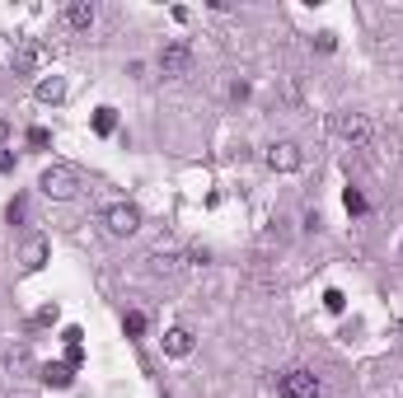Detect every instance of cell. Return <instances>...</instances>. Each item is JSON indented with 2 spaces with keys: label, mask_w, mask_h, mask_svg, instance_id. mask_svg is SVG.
Segmentation results:
<instances>
[{
  "label": "cell",
  "mask_w": 403,
  "mask_h": 398,
  "mask_svg": "<svg viewBox=\"0 0 403 398\" xmlns=\"http://www.w3.org/2000/svg\"><path fill=\"white\" fill-rule=\"evenodd\" d=\"M80 169L76 164H66V159H52V164L43 169V178H38V187H43V197H52V201H71L80 192Z\"/></svg>",
  "instance_id": "obj_1"
},
{
  "label": "cell",
  "mask_w": 403,
  "mask_h": 398,
  "mask_svg": "<svg viewBox=\"0 0 403 398\" xmlns=\"http://www.w3.org/2000/svg\"><path fill=\"white\" fill-rule=\"evenodd\" d=\"M104 225H108V234L127 239V234H136V230H141V211L132 206V201H113L108 211H104Z\"/></svg>",
  "instance_id": "obj_2"
},
{
  "label": "cell",
  "mask_w": 403,
  "mask_h": 398,
  "mask_svg": "<svg viewBox=\"0 0 403 398\" xmlns=\"http://www.w3.org/2000/svg\"><path fill=\"white\" fill-rule=\"evenodd\" d=\"M277 394L281 398H319V380H314L310 370H286L277 380Z\"/></svg>",
  "instance_id": "obj_3"
},
{
  "label": "cell",
  "mask_w": 403,
  "mask_h": 398,
  "mask_svg": "<svg viewBox=\"0 0 403 398\" xmlns=\"http://www.w3.org/2000/svg\"><path fill=\"white\" fill-rule=\"evenodd\" d=\"M305 164V155L295 141H272L267 145V169H277V173H295V169Z\"/></svg>",
  "instance_id": "obj_4"
},
{
  "label": "cell",
  "mask_w": 403,
  "mask_h": 398,
  "mask_svg": "<svg viewBox=\"0 0 403 398\" xmlns=\"http://www.w3.org/2000/svg\"><path fill=\"white\" fill-rule=\"evenodd\" d=\"M160 71L164 76H188L192 71V52H188V43H169L164 52H160Z\"/></svg>",
  "instance_id": "obj_5"
},
{
  "label": "cell",
  "mask_w": 403,
  "mask_h": 398,
  "mask_svg": "<svg viewBox=\"0 0 403 398\" xmlns=\"http://www.w3.org/2000/svg\"><path fill=\"white\" fill-rule=\"evenodd\" d=\"M43 262H47V239L43 234H29V239L19 244V267H24V272H43Z\"/></svg>",
  "instance_id": "obj_6"
},
{
  "label": "cell",
  "mask_w": 403,
  "mask_h": 398,
  "mask_svg": "<svg viewBox=\"0 0 403 398\" xmlns=\"http://www.w3.org/2000/svg\"><path fill=\"white\" fill-rule=\"evenodd\" d=\"M338 132L352 141V145H366V141H371V118H361V113H347Z\"/></svg>",
  "instance_id": "obj_7"
},
{
  "label": "cell",
  "mask_w": 403,
  "mask_h": 398,
  "mask_svg": "<svg viewBox=\"0 0 403 398\" xmlns=\"http://www.w3.org/2000/svg\"><path fill=\"white\" fill-rule=\"evenodd\" d=\"M94 15H99V10H94V0H71V5H66V24L80 29V33L94 24Z\"/></svg>",
  "instance_id": "obj_8"
},
{
  "label": "cell",
  "mask_w": 403,
  "mask_h": 398,
  "mask_svg": "<svg viewBox=\"0 0 403 398\" xmlns=\"http://www.w3.org/2000/svg\"><path fill=\"white\" fill-rule=\"evenodd\" d=\"M43 384L47 389H71V384H76V370L66 366V361H52V366H43Z\"/></svg>",
  "instance_id": "obj_9"
},
{
  "label": "cell",
  "mask_w": 403,
  "mask_h": 398,
  "mask_svg": "<svg viewBox=\"0 0 403 398\" xmlns=\"http://www.w3.org/2000/svg\"><path fill=\"white\" fill-rule=\"evenodd\" d=\"M33 94H38V104H62V99H66V80L62 76H47V80H38V90H33Z\"/></svg>",
  "instance_id": "obj_10"
},
{
  "label": "cell",
  "mask_w": 403,
  "mask_h": 398,
  "mask_svg": "<svg viewBox=\"0 0 403 398\" xmlns=\"http://www.w3.org/2000/svg\"><path fill=\"white\" fill-rule=\"evenodd\" d=\"M164 352L169 356H188L192 352V333H188V328H169V333H164Z\"/></svg>",
  "instance_id": "obj_11"
},
{
  "label": "cell",
  "mask_w": 403,
  "mask_h": 398,
  "mask_svg": "<svg viewBox=\"0 0 403 398\" xmlns=\"http://www.w3.org/2000/svg\"><path fill=\"white\" fill-rule=\"evenodd\" d=\"M94 132H99V136H113V132H118V108H94Z\"/></svg>",
  "instance_id": "obj_12"
},
{
  "label": "cell",
  "mask_w": 403,
  "mask_h": 398,
  "mask_svg": "<svg viewBox=\"0 0 403 398\" xmlns=\"http://www.w3.org/2000/svg\"><path fill=\"white\" fill-rule=\"evenodd\" d=\"M342 206H347V215H366L371 211V201L361 197V187H347V192H342Z\"/></svg>",
  "instance_id": "obj_13"
},
{
  "label": "cell",
  "mask_w": 403,
  "mask_h": 398,
  "mask_svg": "<svg viewBox=\"0 0 403 398\" xmlns=\"http://www.w3.org/2000/svg\"><path fill=\"white\" fill-rule=\"evenodd\" d=\"M38 62H43V52H38V43H24V47H19V57H15V71H33Z\"/></svg>",
  "instance_id": "obj_14"
},
{
  "label": "cell",
  "mask_w": 403,
  "mask_h": 398,
  "mask_svg": "<svg viewBox=\"0 0 403 398\" xmlns=\"http://www.w3.org/2000/svg\"><path fill=\"white\" fill-rule=\"evenodd\" d=\"M5 220H10V225H24V220H29V201L15 197L10 206H5Z\"/></svg>",
  "instance_id": "obj_15"
},
{
  "label": "cell",
  "mask_w": 403,
  "mask_h": 398,
  "mask_svg": "<svg viewBox=\"0 0 403 398\" xmlns=\"http://www.w3.org/2000/svg\"><path fill=\"white\" fill-rule=\"evenodd\" d=\"M122 333H127V337H141V333H146V314H141V309H132V314L122 319Z\"/></svg>",
  "instance_id": "obj_16"
},
{
  "label": "cell",
  "mask_w": 403,
  "mask_h": 398,
  "mask_svg": "<svg viewBox=\"0 0 403 398\" xmlns=\"http://www.w3.org/2000/svg\"><path fill=\"white\" fill-rule=\"evenodd\" d=\"M324 309H328V314H342V309H347V295H342L338 286H328V291H324Z\"/></svg>",
  "instance_id": "obj_17"
},
{
  "label": "cell",
  "mask_w": 403,
  "mask_h": 398,
  "mask_svg": "<svg viewBox=\"0 0 403 398\" xmlns=\"http://www.w3.org/2000/svg\"><path fill=\"white\" fill-rule=\"evenodd\" d=\"M29 145L33 150H47V145H52V132H47V127H29Z\"/></svg>",
  "instance_id": "obj_18"
},
{
  "label": "cell",
  "mask_w": 403,
  "mask_h": 398,
  "mask_svg": "<svg viewBox=\"0 0 403 398\" xmlns=\"http://www.w3.org/2000/svg\"><path fill=\"white\" fill-rule=\"evenodd\" d=\"M66 366H71V370L85 366V347H80V342H76V347H66Z\"/></svg>",
  "instance_id": "obj_19"
},
{
  "label": "cell",
  "mask_w": 403,
  "mask_h": 398,
  "mask_svg": "<svg viewBox=\"0 0 403 398\" xmlns=\"http://www.w3.org/2000/svg\"><path fill=\"white\" fill-rule=\"evenodd\" d=\"M314 47H319V52H333V47H338V33H319V38H314Z\"/></svg>",
  "instance_id": "obj_20"
},
{
  "label": "cell",
  "mask_w": 403,
  "mask_h": 398,
  "mask_svg": "<svg viewBox=\"0 0 403 398\" xmlns=\"http://www.w3.org/2000/svg\"><path fill=\"white\" fill-rule=\"evenodd\" d=\"M57 314H62V309H57V305H43V309H38V314H33V323H57Z\"/></svg>",
  "instance_id": "obj_21"
},
{
  "label": "cell",
  "mask_w": 403,
  "mask_h": 398,
  "mask_svg": "<svg viewBox=\"0 0 403 398\" xmlns=\"http://www.w3.org/2000/svg\"><path fill=\"white\" fill-rule=\"evenodd\" d=\"M80 337H85V333H80V328H76V323H71V328H66V333H62V342H66V347H76V342H80Z\"/></svg>",
  "instance_id": "obj_22"
},
{
  "label": "cell",
  "mask_w": 403,
  "mask_h": 398,
  "mask_svg": "<svg viewBox=\"0 0 403 398\" xmlns=\"http://www.w3.org/2000/svg\"><path fill=\"white\" fill-rule=\"evenodd\" d=\"M15 169V155H0V173H10Z\"/></svg>",
  "instance_id": "obj_23"
}]
</instances>
